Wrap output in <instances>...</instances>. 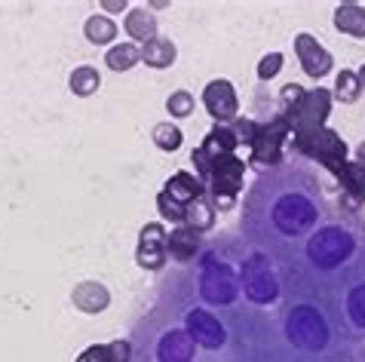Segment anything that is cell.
<instances>
[{
    "instance_id": "obj_15",
    "label": "cell",
    "mask_w": 365,
    "mask_h": 362,
    "mask_svg": "<svg viewBox=\"0 0 365 362\" xmlns=\"http://www.w3.org/2000/svg\"><path fill=\"white\" fill-rule=\"evenodd\" d=\"M160 362H190L194 359V341L187 331H166L157 344Z\"/></svg>"
},
{
    "instance_id": "obj_5",
    "label": "cell",
    "mask_w": 365,
    "mask_h": 362,
    "mask_svg": "<svg viewBox=\"0 0 365 362\" xmlns=\"http://www.w3.org/2000/svg\"><path fill=\"white\" fill-rule=\"evenodd\" d=\"M200 291L209 304H233L240 291L237 274L215 255H206L202 258V270H200Z\"/></svg>"
},
{
    "instance_id": "obj_32",
    "label": "cell",
    "mask_w": 365,
    "mask_h": 362,
    "mask_svg": "<svg viewBox=\"0 0 365 362\" xmlns=\"http://www.w3.org/2000/svg\"><path fill=\"white\" fill-rule=\"evenodd\" d=\"M233 135H237V145H252L255 142V133H258V123L255 120H246V117H240V120H233Z\"/></svg>"
},
{
    "instance_id": "obj_38",
    "label": "cell",
    "mask_w": 365,
    "mask_h": 362,
    "mask_svg": "<svg viewBox=\"0 0 365 362\" xmlns=\"http://www.w3.org/2000/svg\"><path fill=\"white\" fill-rule=\"evenodd\" d=\"M356 77H359V83L365 86V65H362V68H359V71H356Z\"/></svg>"
},
{
    "instance_id": "obj_8",
    "label": "cell",
    "mask_w": 365,
    "mask_h": 362,
    "mask_svg": "<svg viewBox=\"0 0 365 362\" xmlns=\"http://www.w3.org/2000/svg\"><path fill=\"white\" fill-rule=\"evenodd\" d=\"M237 135H233L230 126H215L212 133L202 138V145L194 150V166H197V178L206 181L209 172L215 169L218 160H225L230 154H237Z\"/></svg>"
},
{
    "instance_id": "obj_36",
    "label": "cell",
    "mask_w": 365,
    "mask_h": 362,
    "mask_svg": "<svg viewBox=\"0 0 365 362\" xmlns=\"http://www.w3.org/2000/svg\"><path fill=\"white\" fill-rule=\"evenodd\" d=\"M105 9H108V13H123L126 4H123V0H105Z\"/></svg>"
},
{
    "instance_id": "obj_20",
    "label": "cell",
    "mask_w": 365,
    "mask_h": 362,
    "mask_svg": "<svg viewBox=\"0 0 365 362\" xmlns=\"http://www.w3.org/2000/svg\"><path fill=\"white\" fill-rule=\"evenodd\" d=\"M334 28L350 37H365V6L344 4L334 9Z\"/></svg>"
},
{
    "instance_id": "obj_30",
    "label": "cell",
    "mask_w": 365,
    "mask_h": 362,
    "mask_svg": "<svg viewBox=\"0 0 365 362\" xmlns=\"http://www.w3.org/2000/svg\"><path fill=\"white\" fill-rule=\"evenodd\" d=\"M166 108H169L172 117H190V114H194V95L185 93V89H178V93L169 95Z\"/></svg>"
},
{
    "instance_id": "obj_16",
    "label": "cell",
    "mask_w": 365,
    "mask_h": 362,
    "mask_svg": "<svg viewBox=\"0 0 365 362\" xmlns=\"http://www.w3.org/2000/svg\"><path fill=\"white\" fill-rule=\"evenodd\" d=\"M163 194L169 200H175V203L185 209L187 203H194V200L202 197V181L197 175H187V172H175L169 181H166V190Z\"/></svg>"
},
{
    "instance_id": "obj_12",
    "label": "cell",
    "mask_w": 365,
    "mask_h": 362,
    "mask_svg": "<svg viewBox=\"0 0 365 362\" xmlns=\"http://www.w3.org/2000/svg\"><path fill=\"white\" fill-rule=\"evenodd\" d=\"M185 326H187V335L194 344L200 347H209V350H218L221 344H225V326L218 323L215 316L209 314V310H190L187 319H185Z\"/></svg>"
},
{
    "instance_id": "obj_10",
    "label": "cell",
    "mask_w": 365,
    "mask_h": 362,
    "mask_svg": "<svg viewBox=\"0 0 365 362\" xmlns=\"http://www.w3.org/2000/svg\"><path fill=\"white\" fill-rule=\"evenodd\" d=\"M329 110H331V93L319 86V89H310V93L301 98V105L282 117L289 120L292 133H307V129H319L326 123Z\"/></svg>"
},
{
    "instance_id": "obj_33",
    "label": "cell",
    "mask_w": 365,
    "mask_h": 362,
    "mask_svg": "<svg viewBox=\"0 0 365 362\" xmlns=\"http://www.w3.org/2000/svg\"><path fill=\"white\" fill-rule=\"evenodd\" d=\"M157 209H160V215H163L166 221H172V224H181V221H185V209H181L175 200H169L166 194L157 197Z\"/></svg>"
},
{
    "instance_id": "obj_37",
    "label": "cell",
    "mask_w": 365,
    "mask_h": 362,
    "mask_svg": "<svg viewBox=\"0 0 365 362\" xmlns=\"http://www.w3.org/2000/svg\"><path fill=\"white\" fill-rule=\"evenodd\" d=\"M353 163H359V166L365 169V142H362V145L356 148V160H353Z\"/></svg>"
},
{
    "instance_id": "obj_34",
    "label": "cell",
    "mask_w": 365,
    "mask_h": 362,
    "mask_svg": "<svg viewBox=\"0 0 365 362\" xmlns=\"http://www.w3.org/2000/svg\"><path fill=\"white\" fill-rule=\"evenodd\" d=\"M279 68H282V56L279 53H270V56H264L258 62V77L261 80H270V77L279 74Z\"/></svg>"
},
{
    "instance_id": "obj_9",
    "label": "cell",
    "mask_w": 365,
    "mask_h": 362,
    "mask_svg": "<svg viewBox=\"0 0 365 362\" xmlns=\"http://www.w3.org/2000/svg\"><path fill=\"white\" fill-rule=\"evenodd\" d=\"M289 138H292V126H289L286 117H277V120H270V123L258 126L255 142L249 145L252 160H255L258 166H273V163H279L282 145H286Z\"/></svg>"
},
{
    "instance_id": "obj_4",
    "label": "cell",
    "mask_w": 365,
    "mask_h": 362,
    "mask_svg": "<svg viewBox=\"0 0 365 362\" xmlns=\"http://www.w3.org/2000/svg\"><path fill=\"white\" fill-rule=\"evenodd\" d=\"M286 335L295 347H304V350H322L329 344V323L326 316L319 314L317 307H307L301 304L289 314L286 319Z\"/></svg>"
},
{
    "instance_id": "obj_23",
    "label": "cell",
    "mask_w": 365,
    "mask_h": 362,
    "mask_svg": "<svg viewBox=\"0 0 365 362\" xmlns=\"http://www.w3.org/2000/svg\"><path fill=\"white\" fill-rule=\"evenodd\" d=\"M181 224H187L190 230H209L212 224H215V206L209 203L206 197H200V200H194V203H187L185 206V221Z\"/></svg>"
},
{
    "instance_id": "obj_3",
    "label": "cell",
    "mask_w": 365,
    "mask_h": 362,
    "mask_svg": "<svg viewBox=\"0 0 365 362\" xmlns=\"http://www.w3.org/2000/svg\"><path fill=\"white\" fill-rule=\"evenodd\" d=\"M353 249H356V243H353L350 230H344V227H322V230H317V234L310 237L307 255L313 261V267L331 270V267L344 264V261L353 255Z\"/></svg>"
},
{
    "instance_id": "obj_6",
    "label": "cell",
    "mask_w": 365,
    "mask_h": 362,
    "mask_svg": "<svg viewBox=\"0 0 365 362\" xmlns=\"http://www.w3.org/2000/svg\"><path fill=\"white\" fill-rule=\"evenodd\" d=\"M242 175H246V160L230 154L225 160H218L215 169L209 172V190H212V200H215L218 209H230L233 200H237L240 187H242Z\"/></svg>"
},
{
    "instance_id": "obj_19",
    "label": "cell",
    "mask_w": 365,
    "mask_h": 362,
    "mask_svg": "<svg viewBox=\"0 0 365 362\" xmlns=\"http://www.w3.org/2000/svg\"><path fill=\"white\" fill-rule=\"evenodd\" d=\"M74 304L80 310H86V314H98V310H105L110 304V291L101 286V283H80L74 286Z\"/></svg>"
},
{
    "instance_id": "obj_18",
    "label": "cell",
    "mask_w": 365,
    "mask_h": 362,
    "mask_svg": "<svg viewBox=\"0 0 365 362\" xmlns=\"http://www.w3.org/2000/svg\"><path fill=\"white\" fill-rule=\"evenodd\" d=\"M334 175H338L344 194L350 197V209H359L362 200H365V169L359 163H350L347 160V163H344Z\"/></svg>"
},
{
    "instance_id": "obj_28",
    "label": "cell",
    "mask_w": 365,
    "mask_h": 362,
    "mask_svg": "<svg viewBox=\"0 0 365 362\" xmlns=\"http://www.w3.org/2000/svg\"><path fill=\"white\" fill-rule=\"evenodd\" d=\"M359 93H362V83H359V77H356V71H347V68H344V71L334 77V95L341 98V102H356L359 98Z\"/></svg>"
},
{
    "instance_id": "obj_11",
    "label": "cell",
    "mask_w": 365,
    "mask_h": 362,
    "mask_svg": "<svg viewBox=\"0 0 365 362\" xmlns=\"http://www.w3.org/2000/svg\"><path fill=\"white\" fill-rule=\"evenodd\" d=\"M166 227L163 224H148L138 237V249H135V261L145 270H160L166 264Z\"/></svg>"
},
{
    "instance_id": "obj_35",
    "label": "cell",
    "mask_w": 365,
    "mask_h": 362,
    "mask_svg": "<svg viewBox=\"0 0 365 362\" xmlns=\"http://www.w3.org/2000/svg\"><path fill=\"white\" fill-rule=\"evenodd\" d=\"M304 95H307V89H301V86H282V93H279V102L282 105H286V114H289V110H295L298 105H301V98Z\"/></svg>"
},
{
    "instance_id": "obj_14",
    "label": "cell",
    "mask_w": 365,
    "mask_h": 362,
    "mask_svg": "<svg viewBox=\"0 0 365 362\" xmlns=\"http://www.w3.org/2000/svg\"><path fill=\"white\" fill-rule=\"evenodd\" d=\"M202 102H206V110L218 123H230L237 120V93L227 80H212V83L202 89Z\"/></svg>"
},
{
    "instance_id": "obj_2",
    "label": "cell",
    "mask_w": 365,
    "mask_h": 362,
    "mask_svg": "<svg viewBox=\"0 0 365 362\" xmlns=\"http://www.w3.org/2000/svg\"><path fill=\"white\" fill-rule=\"evenodd\" d=\"M292 145L304 150L307 157L319 160L329 172H338L347 163V142L334 129L319 126V129H307V133H292Z\"/></svg>"
},
{
    "instance_id": "obj_1",
    "label": "cell",
    "mask_w": 365,
    "mask_h": 362,
    "mask_svg": "<svg viewBox=\"0 0 365 362\" xmlns=\"http://www.w3.org/2000/svg\"><path fill=\"white\" fill-rule=\"evenodd\" d=\"M319 209L313 194L301 187H286L273 197V209H270V221L282 237H301L317 224Z\"/></svg>"
},
{
    "instance_id": "obj_31",
    "label": "cell",
    "mask_w": 365,
    "mask_h": 362,
    "mask_svg": "<svg viewBox=\"0 0 365 362\" xmlns=\"http://www.w3.org/2000/svg\"><path fill=\"white\" fill-rule=\"evenodd\" d=\"M347 314L359 329H365V286H356L347 298Z\"/></svg>"
},
{
    "instance_id": "obj_22",
    "label": "cell",
    "mask_w": 365,
    "mask_h": 362,
    "mask_svg": "<svg viewBox=\"0 0 365 362\" xmlns=\"http://www.w3.org/2000/svg\"><path fill=\"white\" fill-rule=\"evenodd\" d=\"M141 62H148L150 68H169L175 62V43L166 37H154L141 46Z\"/></svg>"
},
{
    "instance_id": "obj_13",
    "label": "cell",
    "mask_w": 365,
    "mask_h": 362,
    "mask_svg": "<svg viewBox=\"0 0 365 362\" xmlns=\"http://www.w3.org/2000/svg\"><path fill=\"white\" fill-rule=\"evenodd\" d=\"M295 53H298V62H301L307 77H326L331 71V53L319 43L317 37L298 34L295 37Z\"/></svg>"
},
{
    "instance_id": "obj_7",
    "label": "cell",
    "mask_w": 365,
    "mask_h": 362,
    "mask_svg": "<svg viewBox=\"0 0 365 362\" xmlns=\"http://www.w3.org/2000/svg\"><path fill=\"white\" fill-rule=\"evenodd\" d=\"M240 283L246 289V295L255 301V304H273L279 298V283L277 274H273L270 261L264 255H252L246 264H242Z\"/></svg>"
},
{
    "instance_id": "obj_25",
    "label": "cell",
    "mask_w": 365,
    "mask_h": 362,
    "mask_svg": "<svg viewBox=\"0 0 365 362\" xmlns=\"http://www.w3.org/2000/svg\"><path fill=\"white\" fill-rule=\"evenodd\" d=\"M105 62L110 71H129L135 62H141V49L135 43H117L105 53Z\"/></svg>"
},
{
    "instance_id": "obj_27",
    "label": "cell",
    "mask_w": 365,
    "mask_h": 362,
    "mask_svg": "<svg viewBox=\"0 0 365 362\" xmlns=\"http://www.w3.org/2000/svg\"><path fill=\"white\" fill-rule=\"evenodd\" d=\"M86 37L89 43H110L117 37V25L108 16H93L86 19Z\"/></svg>"
},
{
    "instance_id": "obj_21",
    "label": "cell",
    "mask_w": 365,
    "mask_h": 362,
    "mask_svg": "<svg viewBox=\"0 0 365 362\" xmlns=\"http://www.w3.org/2000/svg\"><path fill=\"white\" fill-rule=\"evenodd\" d=\"M129 344L126 341H110V344H96L83 350V353L77 356V362H129Z\"/></svg>"
},
{
    "instance_id": "obj_29",
    "label": "cell",
    "mask_w": 365,
    "mask_h": 362,
    "mask_svg": "<svg viewBox=\"0 0 365 362\" xmlns=\"http://www.w3.org/2000/svg\"><path fill=\"white\" fill-rule=\"evenodd\" d=\"M154 142H157L160 150H178L181 142H185V135H181V129L172 126V123H157L154 126Z\"/></svg>"
},
{
    "instance_id": "obj_17",
    "label": "cell",
    "mask_w": 365,
    "mask_h": 362,
    "mask_svg": "<svg viewBox=\"0 0 365 362\" xmlns=\"http://www.w3.org/2000/svg\"><path fill=\"white\" fill-rule=\"evenodd\" d=\"M166 252H172V258H178V261L197 258V252H200L197 230H190L187 224H178L172 234H166Z\"/></svg>"
},
{
    "instance_id": "obj_26",
    "label": "cell",
    "mask_w": 365,
    "mask_h": 362,
    "mask_svg": "<svg viewBox=\"0 0 365 362\" xmlns=\"http://www.w3.org/2000/svg\"><path fill=\"white\" fill-rule=\"evenodd\" d=\"M98 86H101V77L96 68H89V65L74 68V74H71V93L74 95H93Z\"/></svg>"
},
{
    "instance_id": "obj_24",
    "label": "cell",
    "mask_w": 365,
    "mask_h": 362,
    "mask_svg": "<svg viewBox=\"0 0 365 362\" xmlns=\"http://www.w3.org/2000/svg\"><path fill=\"white\" fill-rule=\"evenodd\" d=\"M123 28L129 34H133L135 40H141V43H148V40H154L157 37V22H154V16L148 13V9H129L126 13V22Z\"/></svg>"
}]
</instances>
